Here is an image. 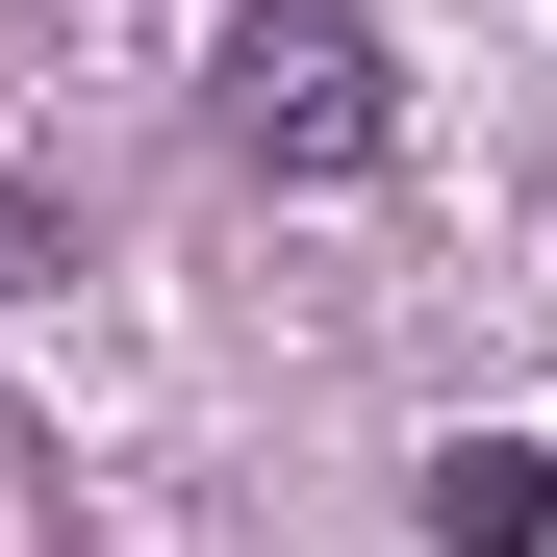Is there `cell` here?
I'll use <instances>...</instances> for the list:
<instances>
[{"label": "cell", "instance_id": "cell-1", "mask_svg": "<svg viewBox=\"0 0 557 557\" xmlns=\"http://www.w3.org/2000/svg\"><path fill=\"white\" fill-rule=\"evenodd\" d=\"M203 127H228L253 177H381L406 76H381V26H355V0H228V51H203Z\"/></svg>", "mask_w": 557, "mask_h": 557}, {"label": "cell", "instance_id": "cell-2", "mask_svg": "<svg viewBox=\"0 0 557 557\" xmlns=\"http://www.w3.org/2000/svg\"><path fill=\"white\" fill-rule=\"evenodd\" d=\"M406 507H431V557H532V532H557V456H532V431H431Z\"/></svg>", "mask_w": 557, "mask_h": 557}]
</instances>
